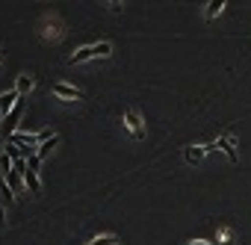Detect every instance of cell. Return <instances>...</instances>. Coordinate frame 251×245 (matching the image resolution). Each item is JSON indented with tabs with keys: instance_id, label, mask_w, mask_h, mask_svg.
Returning a JSON list of instances; mask_svg holds the SVG:
<instances>
[{
	"instance_id": "7",
	"label": "cell",
	"mask_w": 251,
	"mask_h": 245,
	"mask_svg": "<svg viewBox=\"0 0 251 245\" xmlns=\"http://www.w3.org/2000/svg\"><path fill=\"white\" fill-rule=\"evenodd\" d=\"M204 154H207V151H204V145H192V148H186V151H183V157H186V163H189V166H198V163L204 160Z\"/></svg>"
},
{
	"instance_id": "3",
	"label": "cell",
	"mask_w": 251,
	"mask_h": 245,
	"mask_svg": "<svg viewBox=\"0 0 251 245\" xmlns=\"http://www.w3.org/2000/svg\"><path fill=\"white\" fill-rule=\"evenodd\" d=\"M124 124H127V130H130L136 139L145 136V121H142V115H139L136 109H124Z\"/></svg>"
},
{
	"instance_id": "8",
	"label": "cell",
	"mask_w": 251,
	"mask_h": 245,
	"mask_svg": "<svg viewBox=\"0 0 251 245\" xmlns=\"http://www.w3.org/2000/svg\"><path fill=\"white\" fill-rule=\"evenodd\" d=\"M21 177H24V183L30 186V192H33V195H39V192H42V180H39V172L27 169V172H24Z\"/></svg>"
},
{
	"instance_id": "1",
	"label": "cell",
	"mask_w": 251,
	"mask_h": 245,
	"mask_svg": "<svg viewBox=\"0 0 251 245\" xmlns=\"http://www.w3.org/2000/svg\"><path fill=\"white\" fill-rule=\"evenodd\" d=\"M109 53H112V45H109V42L83 45V48H77V50L68 56V62H71V65H80V62H89V59H95V56H109Z\"/></svg>"
},
{
	"instance_id": "15",
	"label": "cell",
	"mask_w": 251,
	"mask_h": 245,
	"mask_svg": "<svg viewBox=\"0 0 251 245\" xmlns=\"http://www.w3.org/2000/svg\"><path fill=\"white\" fill-rule=\"evenodd\" d=\"M183 245H216V242H204V239H192V242H183Z\"/></svg>"
},
{
	"instance_id": "11",
	"label": "cell",
	"mask_w": 251,
	"mask_h": 245,
	"mask_svg": "<svg viewBox=\"0 0 251 245\" xmlns=\"http://www.w3.org/2000/svg\"><path fill=\"white\" fill-rule=\"evenodd\" d=\"M56 145H59V136H53V139H48V142H45V145H42V148L36 151V154H39V160H45V157H48V154H50V151H53Z\"/></svg>"
},
{
	"instance_id": "9",
	"label": "cell",
	"mask_w": 251,
	"mask_h": 245,
	"mask_svg": "<svg viewBox=\"0 0 251 245\" xmlns=\"http://www.w3.org/2000/svg\"><path fill=\"white\" fill-rule=\"evenodd\" d=\"M0 204H3V207H12L15 204V192L6 186V180H0Z\"/></svg>"
},
{
	"instance_id": "5",
	"label": "cell",
	"mask_w": 251,
	"mask_h": 245,
	"mask_svg": "<svg viewBox=\"0 0 251 245\" xmlns=\"http://www.w3.org/2000/svg\"><path fill=\"white\" fill-rule=\"evenodd\" d=\"M216 145H219V151H225V154H227V160H230V163H239V154H236V142H233V136H219V139H216Z\"/></svg>"
},
{
	"instance_id": "13",
	"label": "cell",
	"mask_w": 251,
	"mask_h": 245,
	"mask_svg": "<svg viewBox=\"0 0 251 245\" xmlns=\"http://www.w3.org/2000/svg\"><path fill=\"white\" fill-rule=\"evenodd\" d=\"M118 239H115V233H103V236H95L89 245H115Z\"/></svg>"
},
{
	"instance_id": "10",
	"label": "cell",
	"mask_w": 251,
	"mask_h": 245,
	"mask_svg": "<svg viewBox=\"0 0 251 245\" xmlns=\"http://www.w3.org/2000/svg\"><path fill=\"white\" fill-rule=\"evenodd\" d=\"M225 6H227L225 0H210L207 9H204V18H216V15H222V9H225Z\"/></svg>"
},
{
	"instance_id": "6",
	"label": "cell",
	"mask_w": 251,
	"mask_h": 245,
	"mask_svg": "<svg viewBox=\"0 0 251 245\" xmlns=\"http://www.w3.org/2000/svg\"><path fill=\"white\" fill-rule=\"evenodd\" d=\"M36 89V77L33 74H18L15 77V92L18 95H27V92H33Z\"/></svg>"
},
{
	"instance_id": "16",
	"label": "cell",
	"mask_w": 251,
	"mask_h": 245,
	"mask_svg": "<svg viewBox=\"0 0 251 245\" xmlns=\"http://www.w3.org/2000/svg\"><path fill=\"white\" fill-rule=\"evenodd\" d=\"M0 224H6V207L0 204Z\"/></svg>"
},
{
	"instance_id": "12",
	"label": "cell",
	"mask_w": 251,
	"mask_h": 245,
	"mask_svg": "<svg viewBox=\"0 0 251 245\" xmlns=\"http://www.w3.org/2000/svg\"><path fill=\"white\" fill-rule=\"evenodd\" d=\"M6 186H9L12 192H21V174H18V172H12V174H6Z\"/></svg>"
},
{
	"instance_id": "2",
	"label": "cell",
	"mask_w": 251,
	"mask_h": 245,
	"mask_svg": "<svg viewBox=\"0 0 251 245\" xmlns=\"http://www.w3.org/2000/svg\"><path fill=\"white\" fill-rule=\"evenodd\" d=\"M50 95H56L59 100H83V92L77 86H71V83H62V80H56L50 86Z\"/></svg>"
},
{
	"instance_id": "14",
	"label": "cell",
	"mask_w": 251,
	"mask_h": 245,
	"mask_svg": "<svg viewBox=\"0 0 251 245\" xmlns=\"http://www.w3.org/2000/svg\"><path fill=\"white\" fill-rule=\"evenodd\" d=\"M27 169H33V172H42V160H39V154L27 157Z\"/></svg>"
},
{
	"instance_id": "4",
	"label": "cell",
	"mask_w": 251,
	"mask_h": 245,
	"mask_svg": "<svg viewBox=\"0 0 251 245\" xmlns=\"http://www.w3.org/2000/svg\"><path fill=\"white\" fill-rule=\"evenodd\" d=\"M18 98H21V95H18L15 89H9V92L0 95V115H3V118H6V115H12V112H15V106L21 103Z\"/></svg>"
}]
</instances>
